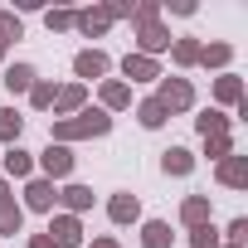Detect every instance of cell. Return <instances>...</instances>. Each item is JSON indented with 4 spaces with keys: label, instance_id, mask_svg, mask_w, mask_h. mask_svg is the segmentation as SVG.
Masks as SVG:
<instances>
[{
    "label": "cell",
    "instance_id": "5",
    "mask_svg": "<svg viewBox=\"0 0 248 248\" xmlns=\"http://www.w3.org/2000/svg\"><path fill=\"white\" fill-rule=\"evenodd\" d=\"M54 204H59V185L54 180H44V175L25 180V190H20V209L25 214H54Z\"/></svg>",
    "mask_w": 248,
    "mask_h": 248
},
{
    "label": "cell",
    "instance_id": "24",
    "mask_svg": "<svg viewBox=\"0 0 248 248\" xmlns=\"http://www.w3.org/2000/svg\"><path fill=\"white\" fill-rule=\"evenodd\" d=\"M170 243H175V233L166 219H141V248H170Z\"/></svg>",
    "mask_w": 248,
    "mask_h": 248
},
{
    "label": "cell",
    "instance_id": "16",
    "mask_svg": "<svg viewBox=\"0 0 248 248\" xmlns=\"http://www.w3.org/2000/svg\"><path fill=\"white\" fill-rule=\"evenodd\" d=\"M97 107L112 117V112H127L132 107V88L127 83H122V78H102L97 83Z\"/></svg>",
    "mask_w": 248,
    "mask_h": 248
},
{
    "label": "cell",
    "instance_id": "14",
    "mask_svg": "<svg viewBox=\"0 0 248 248\" xmlns=\"http://www.w3.org/2000/svg\"><path fill=\"white\" fill-rule=\"evenodd\" d=\"M59 204H63V214H88L93 204H97V195H93V185H83V180H68V185H59Z\"/></svg>",
    "mask_w": 248,
    "mask_h": 248
},
{
    "label": "cell",
    "instance_id": "33",
    "mask_svg": "<svg viewBox=\"0 0 248 248\" xmlns=\"http://www.w3.org/2000/svg\"><path fill=\"white\" fill-rule=\"evenodd\" d=\"M151 20H161V0H137L132 5V25H151Z\"/></svg>",
    "mask_w": 248,
    "mask_h": 248
},
{
    "label": "cell",
    "instance_id": "34",
    "mask_svg": "<svg viewBox=\"0 0 248 248\" xmlns=\"http://www.w3.org/2000/svg\"><path fill=\"white\" fill-rule=\"evenodd\" d=\"M102 10L112 15V25H117V20H132V0H107Z\"/></svg>",
    "mask_w": 248,
    "mask_h": 248
},
{
    "label": "cell",
    "instance_id": "1",
    "mask_svg": "<svg viewBox=\"0 0 248 248\" xmlns=\"http://www.w3.org/2000/svg\"><path fill=\"white\" fill-rule=\"evenodd\" d=\"M112 132V117L102 112V107H83V112H73V117H59V122H49V141L54 146H73V141H97V137H107Z\"/></svg>",
    "mask_w": 248,
    "mask_h": 248
},
{
    "label": "cell",
    "instance_id": "21",
    "mask_svg": "<svg viewBox=\"0 0 248 248\" xmlns=\"http://www.w3.org/2000/svg\"><path fill=\"white\" fill-rule=\"evenodd\" d=\"M83 107H88V88H83V83H63L59 97H54V122H59V117H73V112H83Z\"/></svg>",
    "mask_w": 248,
    "mask_h": 248
},
{
    "label": "cell",
    "instance_id": "23",
    "mask_svg": "<svg viewBox=\"0 0 248 248\" xmlns=\"http://www.w3.org/2000/svg\"><path fill=\"white\" fill-rule=\"evenodd\" d=\"M20 137H25L20 107H0V146H20Z\"/></svg>",
    "mask_w": 248,
    "mask_h": 248
},
{
    "label": "cell",
    "instance_id": "20",
    "mask_svg": "<svg viewBox=\"0 0 248 248\" xmlns=\"http://www.w3.org/2000/svg\"><path fill=\"white\" fill-rule=\"evenodd\" d=\"M229 63H233V44H224V39L200 44V63H195V68H204V73H229Z\"/></svg>",
    "mask_w": 248,
    "mask_h": 248
},
{
    "label": "cell",
    "instance_id": "15",
    "mask_svg": "<svg viewBox=\"0 0 248 248\" xmlns=\"http://www.w3.org/2000/svg\"><path fill=\"white\" fill-rule=\"evenodd\" d=\"M107 219H112L117 229H127V224H141V200H137L132 190H117V195L107 200Z\"/></svg>",
    "mask_w": 248,
    "mask_h": 248
},
{
    "label": "cell",
    "instance_id": "17",
    "mask_svg": "<svg viewBox=\"0 0 248 248\" xmlns=\"http://www.w3.org/2000/svg\"><path fill=\"white\" fill-rule=\"evenodd\" d=\"M200 44H204V39H195V34H175V39H170V49H166V54H170V63H175V73H180V78L200 63Z\"/></svg>",
    "mask_w": 248,
    "mask_h": 248
},
{
    "label": "cell",
    "instance_id": "27",
    "mask_svg": "<svg viewBox=\"0 0 248 248\" xmlns=\"http://www.w3.org/2000/svg\"><path fill=\"white\" fill-rule=\"evenodd\" d=\"M15 233H25V209H20V200H15V204H0V238H15Z\"/></svg>",
    "mask_w": 248,
    "mask_h": 248
},
{
    "label": "cell",
    "instance_id": "29",
    "mask_svg": "<svg viewBox=\"0 0 248 248\" xmlns=\"http://www.w3.org/2000/svg\"><path fill=\"white\" fill-rule=\"evenodd\" d=\"M233 151H238V146H233V132H229V137H204V156H209L214 166H219L224 156H233Z\"/></svg>",
    "mask_w": 248,
    "mask_h": 248
},
{
    "label": "cell",
    "instance_id": "3",
    "mask_svg": "<svg viewBox=\"0 0 248 248\" xmlns=\"http://www.w3.org/2000/svg\"><path fill=\"white\" fill-rule=\"evenodd\" d=\"M73 166H78V156H73V146H44L39 156H34V175H44V180H54V185H68L73 180Z\"/></svg>",
    "mask_w": 248,
    "mask_h": 248
},
{
    "label": "cell",
    "instance_id": "28",
    "mask_svg": "<svg viewBox=\"0 0 248 248\" xmlns=\"http://www.w3.org/2000/svg\"><path fill=\"white\" fill-rule=\"evenodd\" d=\"M44 30H49V34H68V30H73V10H63V5L44 10Z\"/></svg>",
    "mask_w": 248,
    "mask_h": 248
},
{
    "label": "cell",
    "instance_id": "19",
    "mask_svg": "<svg viewBox=\"0 0 248 248\" xmlns=\"http://www.w3.org/2000/svg\"><path fill=\"white\" fill-rule=\"evenodd\" d=\"M180 224H185V229L214 224V200H209V195H185V200H180Z\"/></svg>",
    "mask_w": 248,
    "mask_h": 248
},
{
    "label": "cell",
    "instance_id": "22",
    "mask_svg": "<svg viewBox=\"0 0 248 248\" xmlns=\"http://www.w3.org/2000/svg\"><path fill=\"white\" fill-rule=\"evenodd\" d=\"M195 132H200V137H229V132H233V117H229V112H219V107H200Z\"/></svg>",
    "mask_w": 248,
    "mask_h": 248
},
{
    "label": "cell",
    "instance_id": "31",
    "mask_svg": "<svg viewBox=\"0 0 248 248\" xmlns=\"http://www.w3.org/2000/svg\"><path fill=\"white\" fill-rule=\"evenodd\" d=\"M219 238H224V243L248 248V219H243V214H233V219H229V229H219Z\"/></svg>",
    "mask_w": 248,
    "mask_h": 248
},
{
    "label": "cell",
    "instance_id": "12",
    "mask_svg": "<svg viewBox=\"0 0 248 248\" xmlns=\"http://www.w3.org/2000/svg\"><path fill=\"white\" fill-rule=\"evenodd\" d=\"M73 30H78L83 39H107V30H112V15H107L102 5H88V10H73Z\"/></svg>",
    "mask_w": 248,
    "mask_h": 248
},
{
    "label": "cell",
    "instance_id": "26",
    "mask_svg": "<svg viewBox=\"0 0 248 248\" xmlns=\"http://www.w3.org/2000/svg\"><path fill=\"white\" fill-rule=\"evenodd\" d=\"M25 97H30V107H34V112H54V97H59V83H54V78H39V83H34V88H30Z\"/></svg>",
    "mask_w": 248,
    "mask_h": 248
},
{
    "label": "cell",
    "instance_id": "7",
    "mask_svg": "<svg viewBox=\"0 0 248 248\" xmlns=\"http://www.w3.org/2000/svg\"><path fill=\"white\" fill-rule=\"evenodd\" d=\"M44 233H49L54 248H83V219H78V214H63V209L49 214V229H44Z\"/></svg>",
    "mask_w": 248,
    "mask_h": 248
},
{
    "label": "cell",
    "instance_id": "18",
    "mask_svg": "<svg viewBox=\"0 0 248 248\" xmlns=\"http://www.w3.org/2000/svg\"><path fill=\"white\" fill-rule=\"evenodd\" d=\"M0 83H5V93H10V97H25V93L39 83V68H34V63H5Z\"/></svg>",
    "mask_w": 248,
    "mask_h": 248
},
{
    "label": "cell",
    "instance_id": "4",
    "mask_svg": "<svg viewBox=\"0 0 248 248\" xmlns=\"http://www.w3.org/2000/svg\"><path fill=\"white\" fill-rule=\"evenodd\" d=\"M107 73H112V54L107 49H78L73 54V83L88 88V83H102Z\"/></svg>",
    "mask_w": 248,
    "mask_h": 248
},
{
    "label": "cell",
    "instance_id": "8",
    "mask_svg": "<svg viewBox=\"0 0 248 248\" xmlns=\"http://www.w3.org/2000/svg\"><path fill=\"white\" fill-rule=\"evenodd\" d=\"M117 68H122V83H127V88H137V83H161V59H146V54H127Z\"/></svg>",
    "mask_w": 248,
    "mask_h": 248
},
{
    "label": "cell",
    "instance_id": "38",
    "mask_svg": "<svg viewBox=\"0 0 248 248\" xmlns=\"http://www.w3.org/2000/svg\"><path fill=\"white\" fill-rule=\"evenodd\" d=\"M5 59H10V44H0V68H5Z\"/></svg>",
    "mask_w": 248,
    "mask_h": 248
},
{
    "label": "cell",
    "instance_id": "32",
    "mask_svg": "<svg viewBox=\"0 0 248 248\" xmlns=\"http://www.w3.org/2000/svg\"><path fill=\"white\" fill-rule=\"evenodd\" d=\"M190 248H224V238L214 224H200V229H190Z\"/></svg>",
    "mask_w": 248,
    "mask_h": 248
},
{
    "label": "cell",
    "instance_id": "11",
    "mask_svg": "<svg viewBox=\"0 0 248 248\" xmlns=\"http://www.w3.org/2000/svg\"><path fill=\"white\" fill-rule=\"evenodd\" d=\"M0 170H5L10 185H15V180H34V151H25V146H5V151H0Z\"/></svg>",
    "mask_w": 248,
    "mask_h": 248
},
{
    "label": "cell",
    "instance_id": "36",
    "mask_svg": "<svg viewBox=\"0 0 248 248\" xmlns=\"http://www.w3.org/2000/svg\"><path fill=\"white\" fill-rule=\"evenodd\" d=\"M88 248H122V243H117V238H112V233H102V238H93V243H88Z\"/></svg>",
    "mask_w": 248,
    "mask_h": 248
},
{
    "label": "cell",
    "instance_id": "2",
    "mask_svg": "<svg viewBox=\"0 0 248 248\" xmlns=\"http://www.w3.org/2000/svg\"><path fill=\"white\" fill-rule=\"evenodd\" d=\"M170 117H180V112H195V83L190 78H180V73H161V83H156V93H151Z\"/></svg>",
    "mask_w": 248,
    "mask_h": 248
},
{
    "label": "cell",
    "instance_id": "39",
    "mask_svg": "<svg viewBox=\"0 0 248 248\" xmlns=\"http://www.w3.org/2000/svg\"><path fill=\"white\" fill-rule=\"evenodd\" d=\"M224 248H238V243H224Z\"/></svg>",
    "mask_w": 248,
    "mask_h": 248
},
{
    "label": "cell",
    "instance_id": "13",
    "mask_svg": "<svg viewBox=\"0 0 248 248\" xmlns=\"http://www.w3.org/2000/svg\"><path fill=\"white\" fill-rule=\"evenodd\" d=\"M214 180H219L224 190H248V156H243V151L224 156V161L214 166Z\"/></svg>",
    "mask_w": 248,
    "mask_h": 248
},
{
    "label": "cell",
    "instance_id": "25",
    "mask_svg": "<svg viewBox=\"0 0 248 248\" xmlns=\"http://www.w3.org/2000/svg\"><path fill=\"white\" fill-rule=\"evenodd\" d=\"M137 122H141L146 132H161L166 122H170V112H166V107H161L156 97H141V102H137Z\"/></svg>",
    "mask_w": 248,
    "mask_h": 248
},
{
    "label": "cell",
    "instance_id": "35",
    "mask_svg": "<svg viewBox=\"0 0 248 248\" xmlns=\"http://www.w3.org/2000/svg\"><path fill=\"white\" fill-rule=\"evenodd\" d=\"M0 204H15V185H10L5 175H0Z\"/></svg>",
    "mask_w": 248,
    "mask_h": 248
},
{
    "label": "cell",
    "instance_id": "9",
    "mask_svg": "<svg viewBox=\"0 0 248 248\" xmlns=\"http://www.w3.org/2000/svg\"><path fill=\"white\" fill-rule=\"evenodd\" d=\"M209 97H214V107H219V112H233V107H238V102H243L248 93H243V78H238V73L229 68V73H219V78H214Z\"/></svg>",
    "mask_w": 248,
    "mask_h": 248
},
{
    "label": "cell",
    "instance_id": "6",
    "mask_svg": "<svg viewBox=\"0 0 248 248\" xmlns=\"http://www.w3.org/2000/svg\"><path fill=\"white\" fill-rule=\"evenodd\" d=\"M170 25L166 20H151V25H137V49L132 54H146V59H161L166 49H170Z\"/></svg>",
    "mask_w": 248,
    "mask_h": 248
},
{
    "label": "cell",
    "instance_id": "10",
    "mask_svg": "<svg viewBox=\"0 0 248 248\" xmlns=\"http://www.w3.org/2000/svg\"><path fill=\"white\" fill-rule=\"evenodd\" d=\"M195 166H200V156L190 146H166L161 151V175H170V180H190Z\"/></svg>",
    "mask_w": 248,
    "mask_h": 248
},
{
    "label": "cell",
    "instance_id": "37",
    "mask_svg": "<svg viewBox=\"0 0 248 248\" xmlns=\"http://www.w3.org/2000/svg\"><path fill=\"white\" fill-rule=\"evenodd\" d=\"M25 248H54V243H49V233H30V243H25Z\"/></svg>",
    "mask_w": 248,
    "mask_h": 248
},
{
    "label": "cell",
    "instance_id": "30",
    "mask_svg": "<svg viewBox=\"0 0 248 248\" xmlns=\"http://www.w3.org/2000/svg\"><path fill=\"white\" fill-rule=\"evenodd\" d=\"M15 39H25L20 15H15V10H0V44H15Z\"/></svg>",
    "mask_w": 248,
    "mask_h": 248
}]
</instances>
